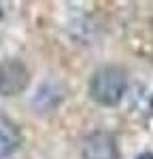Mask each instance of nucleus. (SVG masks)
I'll use <instances>...</instances> for the list:
<instances>
[{
  "mask_svg": "<svg viewBox=\"0 0 153 159\" xmlns=\"http://www.w3.org/2000/svg\"><path fill=\"white\" fill-rule=\"evenodd\" d=\"M128 87V76L126 70L119 66H102L91 74L89 81V96L94 102H98L100 106H117Z\"/></svg>",
  "mask_w": 153,
  "mask_h": 159,
  "instance_id": "1",
  "label": "nucleus"
},
{
  "mask_svg": "<svg viewBox=\"0 0 153 159\" xmlns=\"http://www.w3.org/2000/svg\"><path fill=\"white\" fill-rule=\"evenodd\" d=\"M30 83V70L21 60H2L0 61V96H17Z\"/></svg>",
  "mask_w": 153,
  "mask_h": 159,
  "instance_id": "2",
  "label": "nucleus"
},
{
  "mask_svg": "<svg viewBox=\"0 0 153 159\" xmlns=\"http://www.w3.org/2000/svg\"><path fill=\"white\" fill-rule=\"evenodd\" d=\"M83 159H119V148L109 132H94L83 142Z\"/></svg>",
  "mask_w": 153,
  "mask_h": 159,
  "instance_id": "3",
  "label": "nucleus"
},
{
  "mask_svg": "<svg viewBox=\"0 0 153 159\" xmlns=\"http://www.w3.org/2000/svg\"><path fill=\"white\" fill-rule=\"evenodd\" d=\"M19 142H21V136H19L17 125L0 117V159H7L9 155H13L19 147Z\"/></svg>",
  "mask_w": 153,
  "mask_h": 159,
  "instance_id": "4",
  "label": "nucleus"
},
{
  "mask_svg": "<svg viewBox=\"0 0 153 159\" xmlns=\"http://www.w3.org/2000/svg\"><path fill=\"white\" fill-rule=\"evenodd\" d=\"M136 159H153V153H142V155H138Z\"/></svg>",
  "mask_w": 153,
  "mask_h": 159,
  "instance_id": "5",
  "label": "nucleus"
},
{
  "mask_svg": "<svg viewBox=\"0 0 153 159\" xmlns=\"http://www.w3.org/2000/svg\"><path fill=\"white\" fill-rule=\"evenodd\" d=\"M151 110H153V100H151Z\"/></svg>",
  "mask_w": 153,
  "mask_h": 159,
  "instance_id": "6",
  "label": "nucleus"
}]
</instances>
